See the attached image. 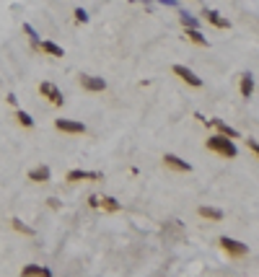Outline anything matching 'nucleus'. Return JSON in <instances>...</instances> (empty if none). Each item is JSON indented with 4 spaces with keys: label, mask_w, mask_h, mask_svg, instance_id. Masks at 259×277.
Wrapping results in <instances>:
<instances>
[{
    "label": "nucleus",
    "mask_w": 259,
    "mask_h": 277,
    "mask_svg": "<svg viewBox=\"0 0 259 277\" xmlns=\"http://www.w3.org/2000/svg\"><path fill=\"white\" fill-rule=\"evenodd\" d=\"M205 148L210 153H215V155H220V158H236L238 155V148H236V143L231 140V137H226V135H210L207 140H205Z\"/></svg>",
    "instance_id": "f257e3e1"
},
{
    "label": "nucleus",
    "mask_w": 259,
    "mask_h": 277,
    "mask_svg": "<svg viewBox=\"0 0 259 277\" xmlns=\"http://www.w3.org/2000/svg\"><path fill=\"white\" fill-rule=\"evenodd\" d=\"M218 246L223 249V254L228 256V259H244V256H249V246L236 241V238H228V236H220L218 238Z\"/></svg>",
    "instance_id": "f03ea898"
},
{
    "label": "nucleus",
    "mask_w": 259,
    "mask_h": 277,
    "mask_svg": "<svg viewBox=\"0 0 259 277\" xmlns=\"http://www.w3.org/2000/svg\"><path fill=\"white\" fill-rule=\"evenodd\" d=\"M171 73H174V76H177L181 83H187L189 88H202V86H205V80H202L194 70H189L187 65H174Z\"/></svg>",
    "instance_id": "7ed1b4c3"
},
{
    "label": "nucleus",
    "mask_w": 259,
    "mask_h": 277,
    "mask_svg": "<svg viewBox=\"0 0 259 277\" xmlns=\"http://www.w3.org/2000/svg\"><path fill=\"white\" fill-rule=\"evenodd\" d=\"M88 207H99V210H104V212H119L122 210V202L114 200V197H109V195H91L88 197Z\"/></svg>",
    "instance_id": "20e7f679"
},
{
    "label": "nucleus",
    "mask_w": 259,
    "mask_h": 277,
    "mask_svg": "<svg viewBox=\"0 0 259 277\" xmlns=\"http://www.w3.org/2000/svg\"><path fill=\"white\" fill-rule=\"evenodd\" d=\"M104 179V171H86V169H73L65 174V181L68 184H80V181H101Z\"/></svg>",
    "instance_id": "39448f33"
},
{
    "label": "nucleus",
    "mask_w": 259,
    "mask_h": 277,
    "mask_svg": "<svg viewBox=\"0 0 259 277\" xmlns=\"http://www.w3.org/2000/svg\"><path fill=\"white\" fill-rule=\"evenodd\" d=\"M39 94H42V99H47L52 106H62V104H65L62 91L54 86L52 80H42V83H39Z\"/></svg>",
    "instance_id": "423d86ee"
},
{
    "label": "nucleus",
    "mask_w": 259,
    "mask_h": 277,
    "mask_svg": "<svg viewBox=\"0 0 259 277\" xmlns=\"http://www.w3.org/2000/svg\"><path fill=\"white\" fill-rule=\"evenodd\" d=\"M54 130L65 135H86L88 127L83 122H76V119H54Z\"/></svg>",
    "instance_id": "0eeeda50"
},
{
    "label": "nucleus",
    "mask_w": 259,
    "mask_h": 277,
    "mask_svg": "<svg viewBox=\"0 0 259 277\" xmlns=\"http://www.w3.org/2000/svg\"><path fill=\"white\" fill-rule=\"evenodd\" d=\"M194 119H200V122H205V125H212V127H215V130H218L220 135L231 137V140H238V137H241V132H238V130H233V127H231L228 122H223V119H205L202 114H194Z\"/></svg>",
    "instance_id": "6e6552de"
},
{
    "label": "nucleus",
    "mask_w": 259,
    "mask_h": 277,
    "mask_svg": "<svg viewBox=\"0 0 259 277\" xmlns=\"http://www.w3.org/2000/svg\"><path fill=\"white\" fill-rule=\"evenodd\" d=\"M163 166L166 169H171V171H177V174H189L192 171V166L184 161V158H179V155H174V153H163Z\"/></svg>",
    "instance_id": "1a4fd4ad"
},
{
    "label": "nucleus",
    "mask_w": 259,
    "mask_h": 277,
    "mask_svg": "<svg viewBox=\"0 0 259 277\" xmlns=\"http://www.w3.org/2000/svg\"><path fill=\"white\" fill-rule=\"evenodd\" d=\"M80 88L88 94H101V91H106V80L99 76H80Z\"/></svg>",
    "instance_id": "9d476101"
},
{
    "label": "nucleus",
    "mask_w": 259,
    "mask_h": 277,
    "mask_svg": "<svg viewBox=\"0 0 259 277\" xmlns=\"http://www.w3.org/2000/svg\"><path fill=\"white\" fill-rule=\"evenodd\" d=\"M210 26H215V29H231V21L226 16H220L218 11H212V8H202V13H200Z\"/></svg>",
    "instance_id": "9b49d317"
},
{
    "label": "nucleus",
    "mask_w": 259,
    "mask_h": 277,
    "mask_svg": "<svg viewBox=\"0 0 259 277\" xmlns=\"http://www.w3.org/2000/svg\"><path fill=\"white\" fill-rule=\"evenodd\" d=\"M26 179L34 181V184H50L52 181V169L50 166H36V169H29Z\"/></svg>",
    "instance_id": "f8f14e48"
},
{
    "label": "nucleus",
    "mask_w": 259,
    "mask_h": 277,
    "mask_svg": "<svg viewBox=\"0 0 259 277\" xmlns=\"http://www.w3.org/2000/svg\"><path fill=\"white\" fill-rule=\"evenodd\" d=\"M197 215L202 220H210V223H223V218H226V212L220 210V207H210V205H200L197 207Z\"/></svg>",
    "instance_id": "ddd939ff"
},
{
    "label": "nucleus",
    "mask_w": 259,
    "mask_h": 277,
    "mask_svg": "<svg viewBox=\"0 0 259 277\" xmlns=\"http://www.w3.org/2000/svg\"><path fill=\"white\" fill-rule=\"evenodd\" d=\"M36 50H39V52H44V54H50V57H65V50L60 47V44L50 42V39L39 42V47H36Z\"/></svg>",
    "instance_id": "4468645a"
},
{
    "label": "nucleus",
    "mask_w": 259,
    "mask_h": 277,
    "mask_svg": "<svg viewBox=\"0 0 259 277\" xmlns=\"http://www.w3.org/2000/svg\"><path fill=\"white\" fill-rule=\"evenodd\" d=\"M238 94H241L244 99H249L254 94V76L252 73H244L241 76V80H238Z\"/></svg>",
    "instance_id": "2eb2a0df"
},
{
    "label": "nucleus",
    "mask_w": 259,
    "mask_h": 277,
    "mask_svg": "<svg viewBox=\"0 0 259 277\" xmlns=\"http://www.w3.org/2000/svg\"><path fill=\"white\" fill-rule=\"evenodd\" d=\"M24 277H50L52 270L50 267H42V264H26L24 270H21Z\"/></svg>",
    "instance_id": "dca6fc26"
},
{
    "label": "nucleus",
    "mask_w": 259,
    "mask_h": 277,
    "mask_svg": "<svg viewBox=\"0 0 259 277\" xmlns=\"http://www.w3.org/2000/svg\"><path fill=\"white\" fill-rule=\"evenodd\" d=\"M184 36H187V42L197 44V47H210L207 36H202V31H200V29H184Z\"/></svg>",
    "instance_id": "f3484780"
},
{
    "label": "nucleus",
    "mask_w": 259,
    "mask_h": 277,
    "mask_svg": "<svg viewBox=\"0 0 259 277\" xmlns=\"http://www.w3.org/2000/svg\"><path fill=\"white\" fill-rule=\"evenodd\" d=\"M11 228L16 230V233H21V236H29V238H34V236H36V228L26 226V223H21L18 218H11Z\"/></svg>",
    "instance_id": "a211bd4d"
},
{
    "label": "nucleus",
    "mask_w": 259,
    "mask_h": 277,
    "mask_svg": "<svg viewBox=\"0 0 259 277\" xmlns=\"http://www.w3.org/2000/svg\"><path fill=\"white\" fill-rule=\"evenodd\" d=\"M179 24L184 26V29H200V21L187 11H179Z\"/></svg>",
    "instance_id": "6ab92c4d"
},
{
    "label": "nucleus",
    "mask_w": 259,
    "mask_h": 277,
    "mask_svg": "<svg viewBox=\"0 0 259 277\" xmlns=\"http://www.w3.org/2000/svg\"><path fill=\"white\" fill-rule=\"evenodd\" d=\"M16 119H18V125H21V127H26V130H34V119H31V114L29 112H24V109H18V112H16Z\"/></svg>",
    "instance_id": "aec40b11"
},
{
    "label": "nucleus",
    "mask_w": 259,
    "mask_h": 277,
    "mask_svg": "<svg viewBox=\"0 0 259 277\" xmlns=\"http://www.w3.org/2000/svg\"><path fill=\"white\" fill-rule=\"evenodd\" d=\"M21 29H24V34H26V36H29L31 47H34V50L39 47V34H36V29H34V26H31V24H24Z\"/></svg>",
    "instance_id": "412c9836"
},
{
    "label": "nucleus",
    "mask_w": 259,
    "mask_h": 277,
    "mask_svg": "<svg viewBox=\"0 0 259 277\" xmlns=\"http://www.w3.org/2000/svg\"><path fill=\"white\" fill-rule=\"evenodd\" d=\"M73 16H76V24H88V11L86 8H76Z\"/></svg>",
    "instance_id": "4be33fe9"
},
{
    "label": "nucleus",
    "mask_w": 259,
    "mask_h": 277,
    "mask_svg": "<svg viewBox=\"0 0 259 277\" xmlns=\"http://www.w3.org/2000/svg\"><path fill=\"white\" fill-rule=\"evenodd\" d=\"M246 148L252 151V155H254V158L259 155V145H257V140H254V137H249V140H246Z\"/></svg>",
    "instance_id": "5701e85b"
},
{
    "label": "nucleus",
    "mask_w": 259,
    "mask_h": 277,
    "mask_svg": "<svg viewBox=\"0 0 259 277\" xmlns=\"http://www.w3.org/2000/svg\"><path fill=\"white\" fill-rule=\"evenodd\" d=\"M161 5H169V8H177L179 5V0H158Z\"/></svg>",
    "instance_id": "b1692460"
},
{
    "label": "nucleus",
    "mask_w": 259,
    "mask_h": 277,
    "mask_svg": "<svg viewBox=\"0 0 259 277\" xmlns=\"http://www.w3.org/2000/svg\"><path fill=\"white\" fill-rule=\"evenodd\" d=\"M47 205H50L52 210H57V207H60V200H54V197H50V200H47Z\"/></svg>",
    "instance_id": "393cba45"
},
{
    "label": "nucleus",
    "mask_w": 259,
    "mask_h": 277,
    "mask_svg": "<svg viewBox=\"0 0 259 277\" xmlns=\"http://www.w3.org/2000/svg\"><path fill=\"white\" fill-rule=\"evenodd\" d=\"M5 101H8V104H11V106H16V104H18V101H16V96H13V94H8V96H5Z\"/></svg>",
    "instance_id": "a878e982"
}]
</instances>
